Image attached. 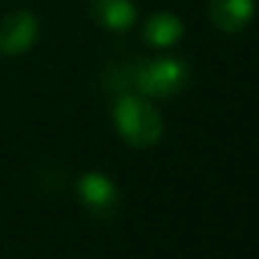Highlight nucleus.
<instances>
[{
	"instance_id": "2",
	"label": "nucleus",
	"mask_w": 259,
	"mask_h": 259,
	"mask_svg": "<svg viewBox=\"0 0 259 259\" xmlns=\"http://www.w3.org/2000/svg\"><path fill=\"white\" fill-rule=\"evenodd\" d=\"M191 81V71L181 58L159 56L151 61L131 63V91L144 98H171L179 96Z\"/></svg>"
},
{
	"instance_id": "1",
	"label": "nucleus",
	"mask_w": 259,
	"mask_h": 259,
	"mask_svg": "<svg viewBox=\"0 0 259 259\" xmlns=\"http://www.w3.org/2000/svg\"><path fill=\"white\" fill-rule=\"evenodd\" d=\"M113 126L118 136L134 149H149L161 141L164 121L159 111L139 93H116Z\"/></svg>"
},
{
	"instance_id": "5",
	"label": "nucleus",
	"mask_w": 259,
	"mask_h": 259,
	"mask_svg": "<svg viewBox=\"0 0 259 259\" xmlns=\"http://www.w3.org/2000/svg\"><path fill=\"white\" fill-rule=\"evenodd\" d=\"M88 10L91 18L111 33H126L139 18L134 0H88Z\"/></svg>"
},
{
	"instance_id": "3",
	"label": "nucleus",
	"mask_w": 259,
	"mask_h": 259,
	"mask_svg": "<svg viewBox=\"0 0 259 259\" xmlns=\"http://www.w3.org/2000/svg\"><path fill=\"white\" fill-rule=\"evenodd\" d=\"M78 199L93 219H111L118 214L121 194L113 179H108L103 171H86L76 181Z\"/></svg>"
},
{
	"instance_id": "4",
	"label": "nucleus",
	"mask_w": 259,
	"mask_h": 259,
	"mask_svg": "<svg viewBox=\"0 0 259 259\" xmlns=\"http://www.w3.org/2000/svg\"><path fill=\"white\" fill-rule=\"evenodd\" d=\"M40 35V23L30 10H13L0 23V53L18 58L28 53Z\"/></svg>"
},
{
	"instance_id": "6",
	"label": "nucleus",
	"mask_w": 259,
	"mask_h": 259,
	"mask_svg": "<svg viewBox=\"0 0 259 259\" xmlns=\"http://www.w3.org/2000/svg\"><path fill=\"white\" fill-rule=\"evenodd\" d=\"M257 13V0H209V18L222 33L244 30Z\"/></svg>"
},
{
	"instance_id": "7",
	"label": "nucleus",
	"mask_w": 259,
	"mask_h": 259,
	"mask_svg": "<svg viewBox=\"0 0 259 259\" xmlns=\"http://www.w3.org/2000/svg\"><path fill=\"white\" fill-rule=\"evenodd\" d=\"M184 38V23L171 10H159L144 23V40L151 48H171Z\"/></svg>"
}]
</instances>
